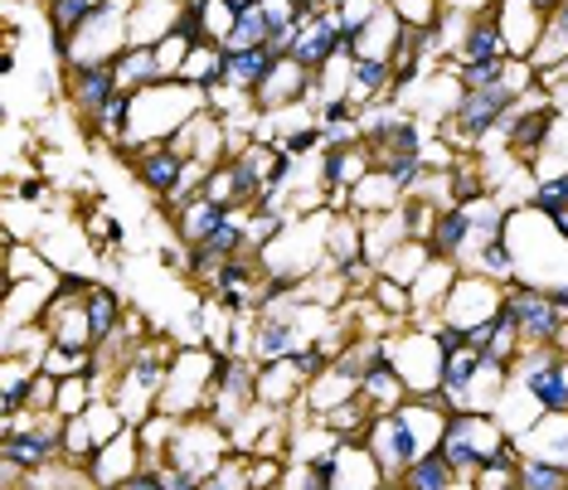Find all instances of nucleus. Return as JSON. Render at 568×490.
<instances>
[{"label": "nucleus", "instance_id": "79ce46f5", "mask_svg": "<svg viewBox=\"0 0 568 490\" xmlns=\"http://www.w3.org/2000/svg\"><path fill=\"white\" fill-rule=\"evenodd\" d=\"M476 490H520V481H515V471H476Z\"/></svg>", "mask_w": 568, "mask_h": 490}, {"label": "nucleus", "instance_id": "393cba45", "mask_svg": "<svg viewBox=\"0 0 568 490\" xmlns=\"http://www.w3.org/2000/svg\"><path fill=\"white\" fill-rule=\"evenodd\" d=\"M229 214H234V210H224V204H214V200H204V195H200V200H190L185 210H175L171 218H175L180 238H185L190 248H195V243H204V238H210V234H214L219 224H224Z\"/></svg>", "mask_w": 568, "mask_h": 490}, {"label": "nucleus", "instance_id": "c756f323", "mask_svg": "<svg viewBox=\"0 0 568 490\" xmlns=\"http://www.w3.org/2000/svg\"><path fill=\"white\" fill-rule=\"evenodd\" d=\"M34 384H40V365H34V359H6V394H0V408L24 412L34 398Z\"/></svg>", "mask_w": 568, "mask_h": 490}, {"label": "nucleus", "instance_id": "412c9836", "mask_svg": "<svg viewBox=\"0 0 568 490\" xmlns=\"http://www.w3.org/2000/svg\"><path fill=\"white\" fill-rule=\"evenodd\" d=\"M277 63L282 59L273 49H239V54L224 49V88H234V93H257V83H263Z\"/></svg>", "mask_w": 568, "mask_h": 490}, {"label": "nucleus", "instance_id": "f8f14e48", "mask_svg": "<svg viewBox=\"0 0 568 490\" xmlns=\"http://www.w3.org/2000/svg\"><path fill=\"white\" fill-rule=\"evenodd\" d=\"M490 59H515L506 30H500V20H496V10L476 16L467 30H462V40H457V49H452L447 69H457V63H490Z\"/></svg>", "mask_w": 568, "mask_h": 490}, {"label": "nucleus", "instance_id": "ea45409f", "mask_svg": "<svg viewBox=\"0 0 568 490\" xmlns=\"http://www.w3.org/2000/svg\"><path fill=\"white\" fill-rule=\"evenodd\" d=\"M190 40H180V34H165V40L156 44V59H161V73L165 79H180V69H185V59H190Z\"/></svg>", "mask_w": 568, "mask_h": 490}, {"label": "nucleus", "instance_id": "423d86ee", "mask_svg": "<svg viewBox=\"0 0 568 490\" xmlns=\"http://www.w3.org/2000/svg\"><path fill=\"white\" fill-rule=\"evenodd\" d=\"M384 350H389L394 369L404 374L408 394L413 398H433L443 389V345L433 340V330H398V335H384Z\"/></svg>", "mask_w": 568, "mask_h": 490}, {"label": "nucleus", "instance_id": "5701e85b", "mask_svg": "<svg viewBox=\"0 0 568 490\" xmlns=\"http://www.w3.org/2000/svg\"><path fill=\"white\" fill-rule=\"evenodd\" d=\"M568 59V0H559V10L545 20V34H539V44H535V54H529L525 63L545 79L549 69H559V63Z\"/></svg>", "mask_w": 568, "mask_h": 490}, {"label": "nucleus", "instance_id": "f704fd0d", "mask_svg": "<svg viewBox=\"0 0 568 490\" xmlns=\"http://www.w3.org/2000/svg\"><path fill=\"white\" fill-rule=\"evenodd\" d=\"M476 267H481V277H506V282H520L515 277V253L506 238H490V243H476Z\"/></svg>", "mask_w": 568, "mask_h": 490}, {"label": "nucleus", "instance_id": "4468645a", "mask_svg": "<svg viewBox=\"0 0 568 490\" xmlns=\"http://www.w3.org/2000/svg\"><path fill=\"white\" fill-rule=\"evenodd\" d=\"M316 88V73L312 69H302L296 59H282L273 73H267L263 83H257V93H253V108H263V112H282V108H292L296 98H306Z\"/></svg>", "mask_w": 568, "mask_h": 490}, {"label": "nucleus", "instance_id": "473e14b6", "mask_svg": "<svg viewBox=\"0 0 568 490\" xmlns=\"http://www.w3.org/2000/svg\"><path fill=\"white\" fill-rule=\"evenodd\" d=\"M515 481H520V490H564L568 467H554V461H539V457H520Z\"/></svg>", "mask_w": 568, "mask_h": 490}, {"label": "nucleus", "instance_id": "0eeeda50", "mask_svg": "<svg viewBox=\"0 0 568 490\" xmlns=\"http://www.w3.org/2000/svg\"><path fill=\"white\" fill-rule=\"evenodd\" d=\"M515 384L535 412H568V359L559 350H525L515 359Z\"/></svg>", "mask_w": 568, "mask_h": 490}, {"label": "nucleus", "instance_id": "2eb2a0df", "mask_svg": "<svg viewBox=\"0 0 568 490\" xmlns=\"http://www.w3.org/2000/svg\"><path fill=\"white\" fill-rule=\"evenodd\" d=\"M69 93H73V102H79L83 118L93 122L98 112L122 93V88H118V73H112V63H73V73H69Z\"/></svg>", "mask_w": 568, "mask_h": 490}, {"label": "nucleus", "instance_id": "4c0bfd02", "mask_svg": "<svg viewBox=\"0 0 568 490\" xmlns=\"http://www.w3.org/2000/svg\"><path fill=\"white\" fill-rule=\"evenodd\" d=\"M200 490H253V481H248V457H224L200 481Z\"/></svg>", "mask_w": 568, "mask_h": 490}, {"label": "nucleus", "instance_id": "e433bc0d", "mask_svg": "<svg viewBox=\"0 0 568 490\" xmlns=\"http://www.w3.org/2000/svg\"><path fill=\"white\" fill-rule=\"evenodd\" d=\"M447 195H452V204H481L486 180L476 175V165H447Z\"/></svg>", "mask_w": 568, "mask_h": 490}, {"label": "nucleus", "instance_id": "6ab92c4d", "mask_svg": "<svg viewBox=\"0 0 568 490\" xmlns=\"http://www.w3.org/2000/svg\"><path fill=\"white\" fill-rule=\"evenodd\" d=\"M481 369H486V359H481V350H471V345H462V350H452L447 359H443V404L452 408V412H462L467 408V394H471V384L481 379Z\"/></svg>", "mask_w": 568, "mask_h": 490}, {"label": "nucleus", "instance_id": "dca6fc26", "mask_svg": "<svg viewBox=\"0 0 568 490\" xmlns=\"http://www.w3.org/2000/svg\"><path fill=\"white\" fill-rule=\"evenodd\" d=\"M132 165H136L141 185H146L151 195H161V200H171L175 185H180V175H185V156H175L165 141H156V146H136Z\"/></svg>", "mask_w": 568, "mask_h": 490}, {"label": "nucleus", "instance_id": "39448f33", "mask_svg": "<svg viewBox=\"0 0 568 490\" xmlns=\"http://www.w3.org/2000/svg\"><path fill=\"white\" fill-rule=\"evenodd\" d=\"M214 369H219V359L210 355H175L156 412H171V418H210Z\"/></svg>", "mask_w": 568, "mask_h": 490}, {"label": "nucleus", "instance_id": "de8ad7c7", "mask_svg": "<svg viewBox=\"0 0 568 490\" xmlns=\"http://www.w3.org/2000/svg\"><path fill=\"white\" fill-rule=\"evenodd\" d=\"M180 6H195V10H204V6H210V0H180Z\"/></svg>", "mask_w": 568, "mask_h": 490}, {"label": "nucleus", "instance_id": "b1692460", "mask_svg": "<svg viewBox=\"0 0 568 490\" xmlns=\"http://www.w3.org/2000/svg\"><path fill=\"white\" fill-rule=\"evenodd\" d=\"M389 88H398L389 59H355L351 63V98L359 102V108H374Z\"/></svg>", "mask_w": 568, "mask_h": 490}, {"label": "nucleus", "instance_id": "9b49d317", "mask_svg": "<svg viewBox=\"0 0 568 490\" xmlns=\"http://www.w3.org/2000/svg\"><path fill=\"white\" fill-rule=\"evenodd\" d=\"M141 457H146V451H141L136 437H132V432H118L108 447H98V457L88 461L83 471L93 476L98 490H118V486H126V481H132V476L141 471Z\"/></svg>", "mask_w": 568, "mask_h": 490}, {"label": "nucleus", "instance_id": "ddd939ff", "mask_svg": "<svg viewBox=\"0 0 568 490\" xmlns=\"http://www.w3.org/2000/svg\"><path fill=\"white\" fill-rule=\"evenodd\" d=\"M554 126H559V108H554V102H539V108L515 112V118L500 126V132H506V146H510L520 161H539V151L549 146V132H554Z\"/></svg>", "mask_w": 568, "mask_h": 490}, {"label": "nucleus", "instance_id": "a878e982", "mask_svg": "<svg viewBox=\"0 0 568 490\" xmlns=\"http://www.w3.org/2000/svg\"><path fill=\"white\" fill-rule=\"evenodd\" d=\"M457 481H462V471L452 467L443 451H423V457L404 471V481H398V486H404V490H452Z\"/></svg>", "mask_w": 568, "mask_h": 490}, {"label": "nucleus", "instance_id": "f3484780", "mask_svg": "<svg viewBox=\"0 0 568 490\" xmlns=\"http://www.w3.org/2000/svg\"><path fill=\"white\" fill-rule=\"evenodd\" d=\"M359 394H365V404L374 412H394V408H404L408 404V384H404V374L394 369V359L389 350H379L369 359V369H365V379H359Z\"/></svg>", "mask_w": 568, "mask_h": 490}, {"label": "nucleus", "instance_id": "7ed1b4c3", "mask_svg": "<svg viewBox=\"0 0 568 490\" xmlns=\"http://www.w3.org/2000/svg\"><path fill=\"white\" fill-rule=\"evenodd\" d=\"M171 350H151V345H141V350L126 359V369L118 374V394H112V404L126 422H146V408L156 412L161 394H165V379H171Z\"/></svg>", "mask_w": 568, "mask_h": 490}, {"label": "nucleus", "instance_id": "8fccbe9b", "mask_svg": "<svg viewBox=\"0 0 568 490\" xmlns=\"http://www.w3.org/2000/svg\"><path fill=\"white\" fill-rule=\"evenodd\" d=\"M564 345H568V326H564Z\"/></svg>", "mask_w": 568, "mask_h": 490}, {"label": "nucleus", "instance_id": "6e6552de", "mask_svg": "<svg viewBox=\"0 0 568 490\" xmlns=\"http://www.w3.org/2000/svg\"><path fill=\"white\" fill-rule=\"evenodd\" d=\"M500 302H506V292L496 287V277H457V287L447 292L443 302V320H452V326L471 330V326H486L490 316L500 312Z\"/></svg>", "mask_w": 568, "mask_h": 490}, {"label": "nucleus", "instance_id": "a18cd8bd", "mask_svg": "<svg viewBox=\"0 0 568 490\" xmlns=\"http://www.w3.org/2000/svg\"><path fill=\"white\" fill-rule=\"evenodd\" d=\"M539 83H559V88H564V83H568V59L559 63V69H549V73H545V79H539Z\"/></svg>", "mask_w": 568, "mask_h": 490}, {"label": "nucleus", "instance_id": "49530a36", "mask_svg": "<svg viewBox=\"0 0 568 490\" xmlns=\"http://www.w3.org/2000/svg\"><path fill=\"white\" fill-rule=\"evenodd\" d=\"M229 6H234V10H248V6H257V0H229Z\"/></svg>", "mask_w": 568, "mask_h": 490}, {"label": "nucleus", "instance_id": "58836bf2", "mask_svg": "<svg viewBox=\"0 0 568 490\" xmlns=\"http://www.w3.org/2000/svg\"><path fill=\"white\" fill-rule=\"evenodd\" d=\"M394 16L413 24V30H433L437 20H443V0H389Z\"/></svg>", "mask_w": 568, "mask_h": 490}, {"label": "nucleus", "instance_id": "9d476101", "mask_svg": "<svg viewBox=\"0 0 568 490\" xmlns=\"http://www.w3.org/2000/svg\"><path fill=\"white\" fill-rule=\"evenodd\" d=\"M326 263L335 267V277L341 282H359L365 277V224H359V214H335L331 228H326Z\"/></svg>", "mask_w": 568, "mask_h": 490}, {"label": "nucleus", "instance_id": "1a4fd4ad", "mask_svg": "<svg viewBox=\"0 0 568 490\" xmlns=\"http://www.w3.org/2000/svg\"><path fill=\"white\" fill-rule=\"evenodd\" d=\"M296 326H302V296H292V302H282V306H263V316H257V326H253L257 365L287 359L296 350Z\"/></svg>", "mask_w": 568, "mask_h": 490}, {"label": "nucleus", "instance_id": "bb28decb", "mask_svg": "<svg viewBox=\"0 0 568 490\" xmlns=\"http://www.w3.org/2000/svg\"><path fill=\"white\" fill-rule=\"evenodd\" d=\"M529 210L545 214L554 228H559V238L568 243V171L554 175V180H539L535 190H529Z\"/></svg>", "mask_w": 568, "mask_h": 490}, {"label": "nucleus", "instance_id": "7c9ffc66", "mask_svg": "<svg viewBox=\"0 0 568 490\" xmlns=\"http://www.w3.org/2000/svg\"><path fill=\"white\" fill-rule=\"evenodd\" d=\"M93 374H73V379H59V398H54V412L59 418H79V412H88L98 404L93 398Z\"/></svg>", "mask_w": 568, "mask_h": 490}, {"label": "nucleus", "instance_id": "f03ea898", "mask_svg": "<svg viewBox=\"0 0 568 490\" xmlns=\"http://www.w3.org/2000/svg\"><path fill=\"white\" fill-rule=\"evenodd\" d=\"M520 88L515 83H496V88H462L457 102H452V118H447V141L457 146H476L486 132L506 126L515 112H520Z\"/></svg>", "mask_w": 568, "mask_h": 490}, {"label": "nucleus", "instance_id": "3c124183", "mask_svg": "<svg viewBox=\"0 0 568 490\" xmlns=\"http://www.w3.org/2000/svg\"><path fill=\"white\" fill-rule=\"evenodd\" d=\"M292 6H302V0H292Z\"/></svg>", "mask_w": 568, "mask_h": 490}, {"label": "nucleus", "instance_id": "4be33fe9", "mask_svg": "<svg viewBox=\"0 0 568 490\" xmlns=\"http://www.w3.org/2000/svg\"><path fill=\"white\" fill-rule=\"evenodd\" d=\"M257 398H267L273 408L302 404L306 398V379L292 359H273V365H257Z\"/></svg>", "mask_w": 568, "mask_h": 490}, {"label": "nucleus", "instance_id": "37998d69", "mask_svg": "<svg viewBox=\"0 0 568 490\" xmlns=\"http://www.w3.org/2000/svg\"><path fill=\"white\" fill-rule=\"evenodd\" d=\"M545 296H549V302H554V306H559V312L568 316V282H549Z\"/></svg>", "mask_w": 568, "mask_h": 490}, {"label": "nucleus", "instance_id": "a211bd4d", "mask_svg": "<svg viewBox=\"0 0 568 490\" xmlns=\"http://www.w3.org/2000/svg\"><path fill=\"white\" fill-rule=\"evenodd\" d=\"M471 238H476V228H471V204H447V210H437L433 234H428L433 257H447V263L462 267V253L471 248Z\"/></svg>", "mask_w": 568, "mask_h": 490}, {"label": "nucleus", "instance_id": "09e8293b", "mask_svg": "<svg viewBox=\"0 0 568 490\" xmlns=\"http://www.w3.org/2000/svg\"><path fill=\"white\" fill-rule=\"evenodd\" d=\"M559 93H564V98H568V83H564V88H559Z\"/></svg>", "mask_w": 568, "mask_h": 490}, {"label": "nucleus", "instance_id": "f257e3e1", "mask_svg": "<svg viewBox=\"0 0 568 490\" xmlns=\"http://www.w3.org/2000/svg\"><path fill=\"white\" fill-rule=\"evenodd\" d=\"M437 451H443L462 476H476V471H490V467L496 471L520 467V447H515V437L500 432L496 412H452Z\"/></svg>", "mask_w": 568, "mask_h": 490}, {"label": "nucleus", "instance_id": "aec40b11", "mask_svg": "<svg viewBox=\"0 0 568 490\" xmlns=\"http://www.w3.org/2000/svg\"><path fill=\"white\" fill-rule=\"evenodd\" d=\"M112 73H118L122 93H146V88L165 83L161 59H156V44H126L122 54L112 59Z\"/></svg>", "mask_w": 568, "mask_h": 490}, {"label": "nucleus", "instance_id": "2f4dec72", "mask_svg": "<svg viewBox=\"0 0 568 490\" xmlns=\"http://www.w3.org/2000/svg\"><path fill=\"white\" fill-rule=\"evenodd\" d=\"M93 350H69V345H54L49 340V350L40 359V369L44 374H54V379H73V374H93Z\"/></svg>", "mask_w": 568, "mask_h": 490}, {"label": "nucleus", "instance_id": "cd10ccee", "mask_svg": "<svg viewBox=\"0 0 568 490\" xmlns=\"http://www.w3.org/2000/svg\"><path fill=\"white\" fill-rule=\"evenodd\" d=\"M88 326H93V350L108 345L122 330V296L112 287H93L88 292Z\"/></svg>", "mask_w": 568, "mask_h": 490}, {"label": "nucleus", "instance_id": "c9c22d12", "mask_svg": "<svg viewBox=\"0 0 568 490\" xmlns=\"http://www.w3.org/2000/svg\"><path fill=\"white\" fill-rule=\"evenodd\" d=\"M210 287L219 292V302L224 296H248V287H253V257L243 253V257H229L224 267H219V277L210 282Z\"/></svg>", "mask_w": 568, "mask_h": 490}, {"label": "nucleus", "instance_id": "c03bdc74", "mask_svg": "<svg viewBox=\"0 0 568 490\" xmlns=\"http://www.w3.org/2000/svg\"><path fill=\"white\" fill-rule=\"evenodd\" d=\"M529 10H535V16H539V20H549V16H554V10H559V0H529Z\"/></svg>", "mask_w": 568, "mask_h": 490}, {"label": "nucleus", "instance_id": "a19ab883", "mask_svg": "<svg viewBox=\"0 0 568 490\" xmlns=\"http://www.w3.org/2000/svg\"><path fill=\"white\" fill-rule=\"evenodd\" d=\"M316 146H321V126L316 122L292 126V132L282 136V151H287V156H306V151H316Z\"/></svg>", "mask_w": 568, "mask_h": 490}, {"label": "nucleus", "instance_id": "72a5a7b5", "mask_svg": "<svg viewBox=\"0 0 568 490\" xmlns=\"http://www.w3.org/2000/svg\"><path fill=\"white\" fill-rule=\"evenodd\" d=\"M369 302L379 306V312L389 316V320H404V316L413 312V292L404 287V282H394L389 273H379V277H374V292H369Z\"/></svg>", "mask_w": 568, "mask_h": 490}, {"label": "nucleus", "instance_id": "20e7f679", "mask_svg": "<svg viewBox=\"0 0 568 490\" xmlns=\"http://www.w3.org/2000/svg\"><path fill=\"white\" fill-rule=\"evenodd\" d=\"M506 312L520 330L525 350H559L568 316L545 296V287H525V282H506Z\"/></svg>", "mask_w": 568, "mask_h": 490}, {"label": "nucleus", "instance_id": "c85d7f7f", "mask_svg": "<svg viewBox=\"0 0 568 490\" xmlns=\"http://www.w3.org/2000/svg\"><path fill=\"white\" fill-rule=\"evenodd\" d=\"M267 40H273V16H267V0H257V6L239 10V24L234 34L224 40L229 54H239V49H263Z\"/></svg>", "mask_w": 568, "mask_h": 490}]
</instances>
